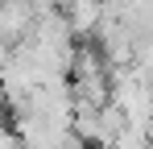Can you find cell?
Returning a JSON list of instances; mask_svg holds the SVG:
<instances>
[{"mask_svg": "<svg viewBox=\"0 0 153 149\" xmlns=\"http://www.w3.org/2000/svg\"><path fill=\"white\" fill-rule=\"evenodd\" d=\"M71 99L75 108H103L112 104V66L103 62L95 46H79L75 66H71Z\"/></svg>", "mask_w": 153, "mask_h": 149, "instance_id": "6da1fadb", "label": "cell"}, {"mask_svg": "<svg viewBox=\"0 0 153 149\" xmlns=\"http://www.w3.org/2000/svg\"><path fill=\"white\" fill-rule=\"evenodd\" d=\"M112 104L120 108L124 124L149 128V120H153V87L141 79L137 66H116L112 71Z\"/></svg>", "mask_w": 153, "mask_h": 149, "instance_id": "7a4b0ae2", "label": "cell"}, {"mask_svg": "<svg viewBox=\"0 0 153 149\" xmlns=\"http://www.w3.org/2000/svg\"><path fill=\"white\" fill-rule=\"evenodd\" d=\"M33 21H37V13L25 0H0V42L4 46H21L33 33Z\"/></svg>", "mask_w": 153, "mask_h": 149, "instance_id": "3957f363", "label": "cell"}, {"mask_svg": "<svg viewBox=\"0 0 153 149\" xmlns=\"http://www.w3.org/2000/svg\"><path fill=\"white\" fill-rule=\"evenodd\" d=\"M62 17H66V25H71V33H75V37H91V33L100 29L103 4H100V0H75V4H66V8H62Z\"/></svg>", "mask_w": 153, "mask_h": 149, "instance_id": "277c9868", "label": "cell"}, {"mask_svg": "<svg viewBox=\"0 0 153 149\" xmlns=\"http://www.w3.org/2000/svg\"><path fill=\"white\" fill-rule=\"evenodd\" d=\"M0 149H21V137H17V128L0 124Z\"/></svg>", "mask_w": 153, "mask_h": 149, "instance_id": "5b68a950", "label": "cell"}, {"mask_svg": "<svg viewBox=\"0 0 153 149\" xmlns=\"http://www.w3.org/2000/svg\"><path fill=\"white\" fill-rule=\"evenodd\" d=\"M66 4H75V0H58V8H66Z\"/></svg>", "mask_w": 153, "mask_h": 149, "instance_id": "8992f818", "label": "cell"}]
</instances>
